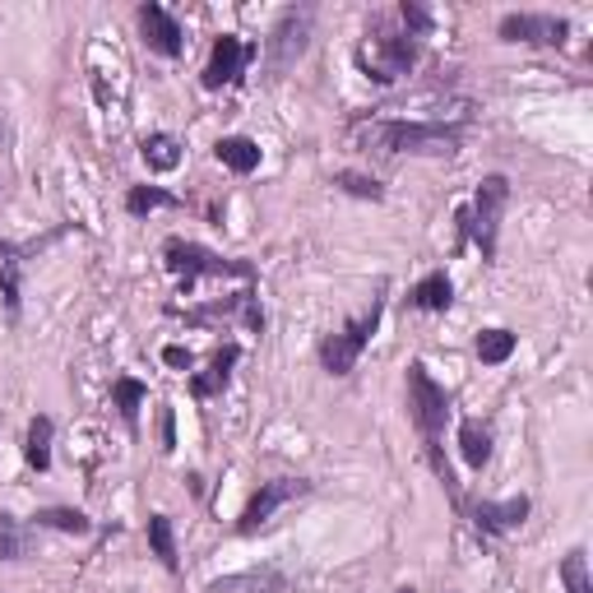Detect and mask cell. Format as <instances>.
Instances as JSON below:
<instances>
[{"instance_id": "obj_1", "label": "cell", "mask_w": 593, "mask_h": 593, "mask_svg": "<svg viewBox=\"0 0 593 593\" xmlns=\"http://www.w3.org/2000/svg\"><path fill=\"white\" fill-rule=\"evenodd\" d=\"M353 144L362 153H380V159H455L464 144L459 126L445 121H394V116H366L353 126Z\"/></svg>"}, {"instance_id": "obj_2", "label": "cell", "mask_w": 593, "mask_h": 593, "mask_svg": "<svg viewBox=\"0 0 593 593\" xmlns=\"http://www.w3.org/2000/svg\"><path fill=\"white\" fill-rule=\"evenodd\" d=\"M408 417H413V427L417 436H422V450H427V464H431V474L441 478V487L450 492V501L459 505V482H455V468H450L445 459V422H450V390L445 386H436L431 371L422 362H413L408 366Z\"/></svg>"}, {"instance_id": "obj_3", "label": "cell", "mask_w": 593, "mask_h": 593, "mask_svg": "<svg viewBox=\"0 0 593 593\" xmlns=\"http://www.w3.org/2000/svg\"><path fill=\"white\" fill-rule=\"evenodd\" d=\"M417 56H422V47H417V38H408L404 28H386L380 20H371V28H366V38L357 47V70L371 84H399L408 75V70L417 65Z\"/></svg>"}, {"instance_id": "obj_4", "label": "cell", "mask_w": 593, "mask_h": 593, "mask_svg": "<svg viewBox=\"0 0 593 593\" xmlns=\"http://www.w3.org/2000/svg\"><path fill=\"white\" fill-rule=\"evenodd\" d=\"M163 265L167 274H177V283L190 292L200 278H241V283H255V265L247 260H228V255H214L200 241H186V237H167L163 247Z\"/></svg>"}, {"instance_id": "obj_5", "label": "cell", "mask_w": 593, "mask_h": 593, "mask_svg": "<svg viewBox=\"0 0 593 593\" xmlns=\"http://www.w3.org/2000/svg\"><path fill=\"white\" fill-rule=\"evenodd\" d=\"M380 316H386V283L376 288L371 306H366L362 316H353V320H348L343 329H335V335H325V339H320V366H325L329 376H353V366L362 362L366 343L376 339Z\"/></svg>"}, {"instance_id": "obj_6", "label": "cell", "mask_w": 593, "mask_h": 593, "mask_svg": "<svg viewBox=\"0 0 593 593\" xmlns=\"http://www.w3.org/2000/svg\"><path fill=\"white\" fill-rule=\"evenodd\" d=\"M505 204H510V177H505V172L482 177L474 190V204H468V241L482 251V260H496Z\"/></svg>"}, {"instance_id": "obj_7", "label": "cell", "mask_w": 593, "mask_h": 593, "mask_svg": "<svg viewBox=\"0 0 593 593\" xmlns=\"http://www.w3.org/2000/svg\"><path fill=\"white\" fill-rule=\"evenodd\" d=\"M311 24H316V10L311 5H292L278 14V24L269 33V75H288V70L306 56Z\"/></svg>"}, {"instance_id": "obj_8", "label": "cell", "mask_w": 593, "mask_h": 593, "mask_svg": "<svg viewBox=\"0 0 593 593\" xmlns=\"http://www.w3.org/2000/svg\"><path fill=\"white\" fill-rule=\"evenodd\" d=\"M302 496H311V482H306V478H274V482H260V492L247 501V510H241V519H237V533L251 538V533H260V529H269L274 515L283 510V505L302 501Z\"/></svg>"}, {"instance_id": "obj_9", "label": "cell", "mask_w": 593, "mask_h": 593, "mask_svg": "<svg viewBox=\"0 0 593 593\" xmlns=\"http://www.w3.org/2000/svg\"><path fill=\"white\" fill-rule=\"evenodd\" d=\"M501 42H525V47H562L570 38V24L562 14H533V10H515L496 24Z\"/></svg>"}, {"instance_id": "obj_10", "label": "cell", "mask_w": 593, "mask_h": 593, "mask_svg": "<svg viewBox=\"0 0 593 593\" xmlns=\"http://www.w3.org/2000/svg\"><path fill=\"white\" fill-rule=\"evenodd\" d=\"M255 56V47H247L237 38V33H223V38H214V51H209V65H204V75L200 84L204 89H228V84L241 79V70H247V61Z\"/></svg>"}, {"instance_id": "obj_11", "label": "cell", "mask_w": 593, "mask_h": 593, "mask_svg": "<svg viewBox=\"0 0 593 593\" xmlns=\"http://www.w3.org/2000/svg\"><path fill=\"white\" fill-rule=\"evenodd\" d=\"M135 20H139V33H144V42H149V51H159V56H167V61H177L181 56V47H186V38H181V24L172 20V14L163 10V5H139L135 10Z\"/></svg>"}, {"instance_id": "obj_12", "label": "cell", "mask_w": 593, "mask_h": 593, "mask_svg": "<svg viewBox=\"0 0 593 593\" xmlns=\"http://www.w3.org/2000/svg\"><path fill=\"white\" fill-rule=\"evenodd\" d=\"M529 496H510V501H478L474 505V525L482 538H501V533H515L519 525L529 519Z\"/></svg>"}, {"instance_id": "obj_13", "label": "cell", "mask_w": 593, "mask_h": 593, "mask_svg": "<svg viewBox=\"0 0 593 593\" xmlns=\"http://www.w3.org/2000/svg\"><path fill=\"white\" fill-rule=\"evenodd\" d=\"M241 362V343H223L214 357H209V371L190 376V399H218L223 390H228L232 380V366Z\"/></svg>"}, {"instance_id": "obj_14", "label": "cell", "mask_w": 593, "mask_h": 593, "mask_svg": "<svg viewBox=\"0 0 593 593\" xmlns=\"http://www.w3.org/2000/svg\"><path fill=\"white\" fill-rule=\"evenodd\" d=\"M292 580L274 566H260V570H241V575H223V580L209 584V593H288Z\"/></svg>"}, {"instance_id": "obj_15", "label": "cell", "mask_w": 593, "mask_h": 593, "mask_svg": "<svg viewBox=\"0 0 593 593\" xmlns=\"http://www.w3.org/2000/svg\"><path fill=\"white\" fill-rule=\"evenodd\" d=\"M459 459L474 468V474H482V468L492 464V427L478 422V417H464L459 422Z\"/></svg>"}, {"instance_id": "obj_16", "label": "cell", "mask_w": 593, "mask_h": 593, "mask_svg": "<svg viewBox=\"0 0 593 593\" xmlns=\"http://www.w3.org/2000/svg\"><path fill=\"white\" fill-rule=\"evenodd\" d=\"M214 159L228 172H237V177H251V172L260 167V144L247 139V135H223L214 144Z\"/></svg>"}, {"instance_id": "obj_17", "label": "cell", "mask_w": 593, "mask_h": 593, "mask_svg": "<svg viewBox=\"0 0 593 593\" xmlns=\"http://www.w3.org/2000/svg\"><path fill=\"white\" fill-rule=\"evenodd\" d=\"M450 302H455V283H450L445 269L427 274L422 283L408 292V306H413V311H450Z\"/></svg>"}, {"instance_id": "obj_18", "label": "cell", "mask_w": 593, "mask_h": 593, "mask_svg": "<svg viewBox=\"0 0 593 593\" xmlns=\"http://www.w3.org/2000/svg\"><path fill=\"white\" fill-rule=\"evenodd\" d=\"M139 159H144L149 172H177L186 153H181V139H177V135L159 130V135H149L144 144H139Z\"/></svg>"}, {"instance_id": "obj_19", "label": "cell", "mask_w": 593, "mask_h": 593, "mask_svg": "<svg viewBox=\"0 0 593 593\" xmlns=\"http://www.w3.org/2000/svg\"><path fill=\"white\" fill-rule=\"evenodd\" d=\"M51 436H56V422H51L47 413H38L24 436V459H28V468H38V474L51 468Z\"/></svg>"}, {"instance_id": "obj_20", "label": "cell", "mask_w": 593, "mask_h": 593, "mask_svg": "<svg viewBox=\"0 0 593 593\" xmlns=\"http://www.w3.org/2000/svg\"><path fill=\"white\" fill-rule=\"evenodd\" d=\"M149 399V386L144 380H135V376H116L112 380V408L121 413V422H126L130 431L139 427V404Z\"/></svg>"}, {"instance_id": "obj_21", "label": "cell", "mask_w": 593, "mask_h": 593, "mask_svg": "<svg viewBox=\"0 0 593 593\" xmlns=\"http://www.w3.org/2000/svg\"><path fill=\"white\" fill-rule=\"evenodd\" d=\"M33 552V529L10 510H0V562H24Z\"/></svg>"}, {"instance_id": "obj_22", "label": "cell", "mask_w": 593, "mask_h": 593, "mask_svg": "<svg viewBox=\"0 0 593 593\" xmlns=\"http://www.w3.org/2000/svg\"><path fill=\"white\" fill-rule=\"evenodd\" d=\"M33 525H38V529H56V533H75V538L93 533V519L84 515V510H70V505H47V510L33 515Z\"/></svg>"}, {"instance_id": "obj_23", "label": "cell", "mask_w": 593, "mask_h": 593, "mask_svg": "<svg viewBox=\"0 0 593 593\" xmlns=\"http://www.w3.org/2000/svg\"><path fill=\"white\" fill-rule=\"evenodd\" d=\"M153 209H181V200L163 186H130L126 190V214L130 218H144V214H153Z\"/></svg>"}, {"instance_id": "obj_24", "label": "cell", "mask_w": 593, "mask_h": 593, "mask_svg": "<svg viewBox=\"0 0 593 593\" xmlns=\"http://www.w3.org/2000/svg\"><path fill=\"white\" fill-rule=\"evenodd\" d=\"M515 335H510V329H482V335H478V362L482 366H501V362H510L515 357Z\"/></svg>"}, {"instance_id": "obj_25", "label": "cell", "mask_w": 593, "mask_h": 593, "mask_svg": "<svg viewBox=\"0 0 593 593\" xmlns=\"http://www.w3.org/2000/svg\"><path fill=\"white\" fill-rule=\"evenodd\" d=\"M149 547L153 556L167 566V570H177V533H172V519L167 515H149Z\"/></svg>"}, {"instance_id": "obj_26", "label": "cell", "mask_w": 593, "mask_h": 593, "mask_svg": "<svg viewBox=\"0 0 593 593\" xmlns=\"http://www.w3.org/2000/svg\"><path fill=\"white\" fill-rule=\"evenodd\" d=\"M335 186L343 195H357V200H386V186L376 177H366V172H335Z\"/></svg>"}, {"instance_id": "obj_27", "label": "cell", "mask_w": 593, "mask_h": 593, "mask_svg": "<svg viewBox=\"0 0 593 593\" xmlns=\"http://www.w3.org/2000/svg\"><path fill=\"white\" fill-rule=\"evenodd\" d=\"M562 584H566V593H593L584 547H570V552H566V562H562Z\"/></svg>"}, {"instance_id": "obj_28", "label": "cell", "mask_w": 593, "mask_h": 593, "mask_svg": "<svg viewBox=\"0 0 593 593\" xmlns=\"http://www.w3.org/2000/svg\"><path fill=\"white\" fill-rule=\"evenodd\" d=\"M399 24H404V33L408 38H422V33H431V10L427 5H417V0H404V5H399Z\"/></svg>"}, {"instance_id": "obj_29", "label": "cell", "mask_w": 593, "mask_h": 593, "mask_svg": "<svg viewBox=\"0 0 593 593\" xmlns=\"http://www.w3.org/2000/svg\"><path fill=\"white\" fill-rule=\"evenodd\" d=\"M159 436H163V450H177V408H159Z\"/></svg>"}, {"instance_id": "obj_30", "label": "cell", "mask_w": 593, "mask_h": 593, "mask_svg": "<svg viewBox=\"0 0 593 593\" xmlns=\"http://www.w3.org/2000/svg\"><path fill=\"white\" fill-rule=\"evenodd\" d=\"M163 362H167V366H177V371H190V362H195V357H190V348L172 343V348H163Z\"/></svg>"}, {"instance_id": "obj_31", "label": "cell", "mask_w": 593, "mask_h": 593, "mask_svg": "<svg viewBox=\"0 0 593 593\" xmlns=\"http://www.w3.org/2000/svg\"><path fill=\"white\" fill-rule=\"evenodd\" d=\"M394 593H413V589H394Z\"/></svg>"}]
</instances>
